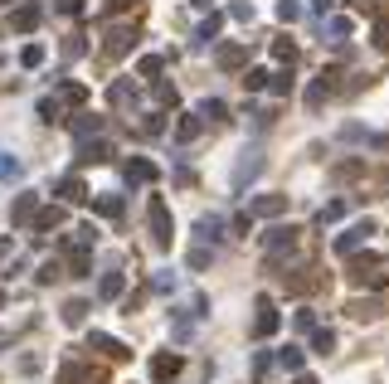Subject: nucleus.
Wrapping results in <instances>:
<instances>
[{
	"mask_svg": "<svg viewBox=\"0 0 389 384\" xmlns=\"http://www.w3.org/2000/svg\"><path fill=\"white\" fill-rule=\"evenodd\" d=\"M331 39H351V20H346V15H331Z\"/></svg>",
	"mask_w": 389,
	"mask_h": 384,
	"instance_id": "obj_44",
	"label": "nucleus"
},
{
	"mask_svg": "<svg viewBox=\"0 0 389 384\" xmlns=\"http://www.w3.org/2000/svg\"><path fill=\"white\" fill-rule=\"evenodd\" d=\"M10 248H15V244H10V239H0V263L10 258Z\"/></svg>",
	"mask_w": 389,
	"mask_h": 384,
	"instance_id": "obj_53",
	"label": "nucleus"
},
{
	"mask_svg": "<svg viewBox=\"0 0 389 384\" xmlns=\"http://www.w3.org/2000/svg\"><path fill=\"white\" fill-rule=\"evenodd\" d=\"M234 234H253V214H249V209L234 214Z\"/></svg>",
	"mask_w": 389,
	"mask_h": 384,
	"instance_id": "obj_47",
	"label": "nucleus"
},
{
	"mask_svg": "<svg viewBox=\"0 0 389 384\" xmlns=\"http://www.w3.org/2000/svg\"><path fill=\"white\" fill-rule=\"evenodd\" d=\"M161 68H166V58H161V54H146V58L137 63V73H141V78H156Z\"/></svg>",
	"mask_w": 389,
	"mask_h": 384,
	"instance_id": "obj_39",
	"label": "nucleus"
},
{
	"mask_svg": "<svg viewBox=\"0 0 389 384\" xmlns=\"http://www.w3.org/2000/svg\"><path fill=\"white\" fill-rule=\"evenodd\" d=\"M346 277H351L356 287H370V292H375V287H385V268H380V258H356Z\"/></svg>",
	"mask_w": 389,
	"mask_h": 384,
	"instance_id": "obj_5",
	"label": "nucleus"
},
{
	"mask_svg": "<svg viewBox=\"0 0 389 384\" xmlns=\"http://www.w3.org/2000/svg\"><path fill=\"white\" fill-rule=\"evenodd\" d=\"M98 132H103V117H98V112H78V122H73V137H78V146H83V141H93Z\"/></svg>",
	"mask_w": 389,
	"mask_h": 384,
	"instance_id": "obj_21",
	"label": "nucleus"
},
{
	"mask_svg": "<svg viewBox=\"0 0 389 384\" xmlns=\"http://www.w3.org/2000/svg\"><path fill=\"white\" fill-rule=\"evenodd\" d=\"M20 63H25V68H39V63H44V44H25V49H20Z\"/></svg>",
	"mask_w": 389,
	"mask_h": 384,
	"instance_id": "obj_40",
	"label": "nucleus"
},
{
	"mask_svg": "<svg viewBox=\"0 0 389 384\" xmlns=\"http://www.w3.org/2000/svg\"><path fill=\"white\" fill-rule=\"evenodd\" d=\"M39 209H44V204H39V194H15V204H10V224H15V229H25V224H34L39 219Z\"/></svg>",
	"mask_w": 389,
	"mask_h": 384,
	"instance_id": "obj_8",
	"label": "nucleus"
},
{
	"mask_svg": "<svg viewBox=\"0 0 389 384\" xmlns=\"http://www.w3.org/2000/svg\"><path fill=\"white\" fill-rule=\"evenodd\" d=\"M292 384H316V380H311V375H297V380H292Z\"/></svg>",
	"mask_w": 389,
	"mask_h": 384,
	"instance_id": "obj_56",
	"label": "nucleus"
},
{
	"mask_svg": "<svg viewBox=\"0 0 389 384\" xmlns=\"http://www.w3.org/2000/svg\"><path fill=\"white\" fill-rule=\"evenodd\" d=\"M39 20H44V5H39V0H25V5L10 15V29H15V34H34Z\"/></svg>",
	"mask_w": 389,
	"mask_h": 384,
	"instance_id": "obj_9",
	"label": "nucleus"
},
{
	"mask_svg": "<svg viewBox=\"0 0 389 384\" xmlns=\"http://www.w3.org/2000/svg\"><path fill=\"white\" fill-rule=\"evenodd\" d=\"M39 117L44 122H68V103L58 93H49V98H39Z\"/></svg>",
	"mask_w": 389,
	"mask_h": 384,
	"instance_id": "obj_22",
	"label": "nucleus"
},
{
	"mask_svg": "<svg viewBox=\"0 0 389 384\" xmlns=\"http://www.w3.org/2000/svg\"><path fill=\"white\" fill-rule=\"evenodd\" d=\"M132 44H137V25H127V20H122V25H108V29H103V54L122 58Z\"/></svg>",
	"mask_w": 389,
	"mask_h": 384,
	"instance_id": "obj_4",
	"label": "nucleus"
},
{
	"mask_svg": "<svg viewBox=\"0 0 389 384\" xmlns=\"http://www.w3.org/2000/svg\"><path fill=\"white\" fill-rule=\"evenodd\" d=\"M214 63H219L224 73H234V68H244V63H249V44H224L219 54H214Z\"/></svg>",
	"mask_w": 389,
	"mask_h": 384,
	"instance_id": "obj_14",
	"label": "nucleus"
},
{
	"mask_svg": "<svg viewBox=\"0 0 389 384\" xmlns=\"http://www.w3.org/2000/svg\"><path fill=\"white\" fill-rule=\"evenodd\" d=\"M219 29H224V15H219V10H209V15H204V25H199V34H194V39H199V44H214V39H219Z\"/></svg>",
	"mask_w": 389,
	"mask_h": 384,
	"instance_id": "obj_24",
	"label": "nucleus"
},
{
	"mask_svg": "<svg viewBox=\"0 0 389 384\" xmlns=\"http://www.w3.org/2000/svg\"><path fill=\"white\" fill-rule=\"evenodd\" d=\"M199 239H204V244L224 239V219H219V214H204V219H199Z\"/></svg>",
	"mask_w": 389,
	"mask_h": 384,
	"instance_id": "obj_30",
	"label": "nucleus"
},
{
	"mask_svg": "<svg viewBox=\"0 0 389 384\" xmlns=\"http://www.w3.org/2000/svg\"><path fill=\"white\" fill-rule=\"evenodd\" d=\"M341 214H346V204H341V199H331V204H321V209H316V229H326V224H336Z\"/></svg>",
	"mask_w": 389,
	"mask_h": 384,
	"instance_id": "obj_32",
	"label": "nucleus"
},
{
	"mask_svg": "<svg viewBox=\"0 0 389 384\" xmlns=\"http://www.w3.org/2000/svg\"><path fill=\"white\" fill-rule=\"evenodd\" d=\"M0 346H10V336H5V331H0Z\"/></svg>",
	"mask_w": 389,
	"mask_h": 384,
	"instance_id": "obj_57",
	"label": "nucleus"
},
{
	"mask_svg": "<svg viewBox=\"0 0 389 384\" xmlns=\"http://www.w3.org/2000/svg\"><path fill=\"white\" fill-rule=\"evenodd\" d=\"M58 98H63L68 108H83V103H88V88H83V83H68V78H63V83H58Z\"/></svg>",
	"mask_w": 389,
	"mask_h": 384,
	"instance_id": "obj_25",
	"label": "nucleus"
},
{
	"mask_svg": "<svg viewBox=\"0 0 389 384\" xmlns=\"http://www.w3.org/2000/svg\"><path fill=\"white\" fill-rule=\"evenodd\" d=\"M98 214L103 219H122V194H103L98 199Z\"/></svg>",
	"mask_w": 389,
	"mask_h": 384,
	"instance_id": "obj_35",
	"label": "nucleus"
},
{
	"mask_svg": "<svg viewBox=\"0 0 389 384\" xmlns=\"http://www.w3.org/2000/svg\"><path fill=\"white\" fill-rule=\"evenodd\" d=\"M199 127H204V117H199V112H185V117L175 122V141H180V146L194 141V137H199Z\"/></svg>",
	"mask_w": 389,
	"mask_h": 384,
	"instance_id": "obj_23",
	"label": "nucleus"
},
{
	"mask_svg": "<svg viewBox=\"0 0 389 384\" xmlns=\"http://www.w3.org/2000/svg\"><path fill=\"white\" fill-rule=\"evenodd\" d=\"M278 20L282 25H297V20H302V5H297V0H278Z\"/></svg>",
	"mask_w": 389,
	"mask_h": 384,
	"instance_id": "obj_38",
	"label": "nucleus"
},
{
	"mask_svg": "<svg viewBox=\"0 0 389 384\" xmlns=\"http://www.w3.org/2000/svg\"><path fill=\"white\" fill-rule=\"evenodd\" d=\"M297 234H302V229H292V224H273V229L263 234V253H268V263H278L282 253H292V248H297Z\"/></svg>",
	"mask_w": 389,
	"mask_h": 384,
	"instance_id": "obj_3",
	"label": "nucleus"
},
{
	"mask_svg": "<svg viewBox=\"0 0 389 384\" xmlns=\"http://www.w3.org/2000/svg\"><path fill=\"white\" fill-rule=\"evenodd\" d=\"M20 175H25V165L15 156H0V180H20Z\"/></svg>",
	"mask_w": 389,
	"mask_h": 384,
	"instance_id": "obj_41",
	"label": "nucleus"
},
{
	"mask_svg": "<svg viewBox=\"0 0 389 384\" xmlns=\"http://www.w3.org/2000/svg\"><path fill=\"white\" fill-rule=\"evenodd\" d=\"M268 93H273V98H287V93H292V73H278V78H273V88H268Z\"/></svg>",
	"mask_w": 389,
	"mask_h": 384,
	"instance_id": "obj_45",
	"label": "nucleus"
},
{
	"mask_svg": "<svg viewBox=\"0 0 389 384\" xmlns=\"http://www.w3.org/2000/svg\"><path fill=\"white\" fill-rule=\"evenodd\" d=\"M253 219H278V214H287V194H258L249 204Z\"/></svg>",
	"mask_w": 389,
	"mask_h": 384,
	"instance_id": "obj_11",
	"label": "nucleus"
},
{
	"mask_svg": "<svg viewBox=\"0 0 389 384\" xmlns=\"http://www.w3.org/2000/svg\"><path fill=\"white\" fill-rule=\"evenodd\" d=\"M180 370H185V360L175 356V351H156V356H151V380L156 384H170Z\"/></svg>",
	"mask_w": 389,
	"mask_h": 384,
	"instance_id": "obj_6",
	"label": "nucleus"
},
{
	"mask_svg": "<svg viewBox=\"0 0 389 384\" xmlns=\"http://www.w3.org/2000/svg\"><path fill=\"white\" fill-rule=\"evenodd\" d=\"M122 175H127V185H156V175H161V170L146 161V156H137V161L122 165Z\"/></svg>",
	"mask_w": 389,
	"mask_h": 384,
	"instance_id": "obj_12",
	"label": "nucleus"
},
{
	"mask_svg": "<svg viewBox=\"0 0 389 384\" xmlns=\"http://www.w3.org/2000/svg\"><path fill=\"white\" fill-rule=\"evenodd\" d=\"M63 219H68V209H63V204H44V209H39V219L29 224V229H34V234H49V229H58Z\"/></svg>",
	"mask_w": 389,
	"mask_h": 384,
	"instance_id": "obj_17",
	"label": "nucleus"
},
{
	"mask_svg": "<svg viewBox=\"0 0 389 384\" xmlns=\"http://www.w3.org/2000/svg\"><path fill=\"white\" fill-rule=\"evenodd\" d=\"M83 49H88V44H83V34H73V39L63 44V54H68V58H78V54H83Z\"/></svg>",
	"mask_w": 389,
	"mask_h": 384,
	"instance_id": "obj_51",
	"label": "nucleus"
},
{
	"mask_svg": "<svg viewBox=\"0 0 389 384\" xmlns=\"http://www.w3.org/2000/svg\"><path fill=\"white\" fill-rule=\"evenodd\" d=\"M346 316H351V321H375V316H380V306H375V302H361V297H356V302L346 306Z\"/></svg>",
	"mask_w": 389,
	"mask_h": 384,
	"instance_id": "obj_31",
	"label": "nucleus"
},
{
	"mask_svg": "<svg viewBox=\"0 0 389 384\" xmlns=\"http://www.w3.org/2000/svg\"><path fill=\"white\" fill-rule=\"evenodd\" d=\"M311 10H316V15H331V10H336V0H311Z\"/></svg>",
	"mask_w": 389,
	"mask_h": 384,
	"instance_id": "obj_52",
	"label": "nucleus"
},
{
	"mask_svg": "<svg viewBox=\"0 0 389 384\" xmlns=\"http://www.w3.org/2000/svg\"><path fill=\"white\" fill-rule=\"evenodd\" d=\"M190 268H194V273L209 268V248H190Z\"/></svg>",
	"mask_w": 389,
	"mask_h": 384,
	"instance_id": "obj_50",
	"label": "nucleus"
},
{
	"mask_svg": "<svg viewBox=\"0 0 389 384\" xmlns=\"http://www.w3.org/2000/svg\"><path fill=\"white\" fill-rule=\"evenodd\" d=\"M278 365H282V370H292V375H302V351H297V346L278 351Z\"/></svg>",
	"mask_w": 389,
	"mask_h": 384,
	"instance_id": "obj_36",
	"label": "nucleus"
},
{
	"mask_svg": "<svg viewBox=\"0 0 389 384\" xmlns=\"http://www.w3.org/2000/svg\"><path fill=\"white\" fill-rule=\"evenodd\" d=\"M146 224H151V244L170 248V239H175V219H170V204L161 199V194H151V204H146Z\"/></svg>",
	"mask_w": 389,
	"mask_h": 384,
	"instance_id": "obj_1",
	"label": "nucleus"
},
{
	"mask_svg": "<svg viewBox=\"0 0 389 384\" xmlns=\"http://www.w3.org/2000/svg\"><path fill=\"white\" fill-rule=\"evenodd\" d=\"M273 58L292 68V63H297V44H292V39H278V44H273Z\"/></svg>",
	"mask_w": 389,
	"mask_h": 384,
	"instance_id": "obj_37",
	"label": "nucleus"
},
{
	"mask_svg": "<svg viewBox=\"0 0 389 384\" xmlns=\"http://www.w3.org/2000/svg\"><path fill=\"white\" fill-rule=\"evenodd\" d=\"M88 268H93V248L88 244H68V273L88 277Z\"/></svg>",
	"mask_w": 389,
	"mask_h": 384,
	"instance_id": "obj_20",
	"label": "nucleus"
},
{
	"mask_svg": "<svg viewBox=\"0 0 389 384\" xmlns=\"http://www.w3.org/2000/svg\"><path fill=\"white\" fill-rule=\"evenodd\" d=\"M88 311H93V306H88L83 297H73V302L63 306V326H83V321H88Z\"/></svg>",
	"mask_w": 389,
	"mask_h": 384,
	"instance_id": "obj_26",
	"label": "nucleus"
},
{
	"mask_svg": "<svg viewBox=\"0 0 389 384\" xmlns=\"http://www.w3.org/2000/svg\"><path fill=\"white\" fill-rule=\"evenodd\" d=\"M190 5H194V10H209V5H214V0H190Z\"/></svg>",
	"mask_w": 389,
	"mask_h": 384,
	"instance_id": "obj_54",
	"label": "nucleus"
},
{
	"mask_svg": "<svg viewBox=\"0 0 389 384\" xmlns=\"http://www.w3.org/2000/svg\"><path fill=\"white\" fill-rule=\"evenodd\" d=\"M370 234H375V224H370V219L351 224V229H346V234L336 239V253H341V258H351V253H356L361 244H370Z\"/></svg>",
	"mask_w": 389,
	"mask_h": 384,
	"instance_id": "obj_7",
	"label": "nucleus"
},
{
	"mask_svg": "<svg viewBox=\"0 0 389 384\" xmlns=\"http://www.w3.org/2000/svg\"><path fill=\"white\" fill-rule=\"evenodd\" d=\"M0 63H5V58H0Z\"/></svg>",
	"mask_w": 389,
	"mask_h": 384,
	"instance_id": "obj_59",
	"label": "nucleus"
},
{
	"mask_svg": "<svg viewBox=\"0 0 389 384\" xmlns=\"http://www.w3.org/2000/svg\"><path fill=\"white\" fill-rule=\"evenodd\" d=\"M346 5H351L356 15H375V10H380V0H346Z\"/></svg>",
	"mask_w": 389,
	"mask_h": 384,
	"instance_id": "obj_49",
	"label": "nucleus"
},
{
	"mask_svg": "<svg viewBox=\"0 0 389 384\" xmlns=\"http://www.w3.org/2000/svg\"><path fill=\"white\" fill-rule=\"evenodd\" d=\"M229 20L249 25V20H253V5H249V0H234V5H229Z\"/></svg>",
	"mask_w": 389,
	"mask_h": 384,
	"instance_id": "obj_42",
	"label": "nucleus"
},
{
	"mask_svg": "<svg viewBox=\"0 0 389 384\" xmlns=\"http://www.w3.org/2000/svg\"><path fill=\"white\" fill-rule=\"evenodd\" d=\"M54 194L63 199V204H83V199H88V185L78 180V175H63V180L54 185Z\"/></svg>",
	"mask_w": 389,
	"mask_h": 384,
	"instance_id": "obj_15",
	"label": "nucleus"
},
{
	"mask_svg": "<svg viewBox=\"0 0 389 384\" xmlns=\"http://www.w3.org/2000/svg\"><path fill=\"white\" fill-rule=\"evenodd\" d=\"M108 5H112V10H127V5H132V0H108Z\"/></svg>",
	"mask_w": 389,
	"mask_h": 384,
	"instance_id": "obj_55",
	"label": "nucleus"
},
{
	"mask_svg": "<svg viewBox=\"0 0 389 384\" xmlns=\"http://www.w3.org/2000/svg\"><path fill=\"white\" fill-rule=\"evenodd\" d=\"M58 15H83V0H54Z\"/></svg>",
	"mask_w": 389,
	"mask_h": 384,
	"instance_id": "obj_48",
	"label": "nucleus"
},
{
	"mask_svg": "<svg viewBox=\"0 0 389 384\" xmlns=\"http://www.w3.org/2000/svg\"><path fill=\"white\" fill-rule=\"evenodd\" d=\"M258 170H263V156H258V151H249L244 161L234 165V190H244V185H249L253 175H258Z\"/></svg>",
	"mask_w": 389,
	"mask_h": 384,
	"instance_id": "obj_16",
	"label": "nucleus"
},
{
	"mask_svg": "<svg viewBox=\"0 0 389 384\" xmlns=\"http://www.w3.org/2000/svg\"><path fill=\"white\" fill-rule=\"evenodd\" d=\"M103 161H112V141L93 137V141H83V146H78V165H103Z\"/></svg>",
	"mask_w": 389,
	"mask_h": 384,
	"instance_id": "obj_13",
	"label": "nucleus"
},
{
	"mask_svg": "<svg viewBox=\"0 0 389 384\" xmlns=\"http://www.w3.org/2000/svg\"><path fill=\"white\" fill-rule=\"evenodd\" d=\"M199 117H204V122H224V117H229V108H224L219 98H204V103H199Z\"/></svg>",
	"mask_w": 389,
	"mask_h": 384,
	"instance_id": "obj_33",
	"label": "nucleus"
},
{
	"mask_svg": "<svg viewBox=\"0 0 389 384\" xmlns=\"http://www.w3.org/2000/svg\"><path fill=\"white\" fill-rule=\"evenodd\" d=\"M98 297H103V302L127 297V273H103V282H98Z\"/></svg>",
	"mask_w": 389,
	"mask_h": 384,
	"instance_id": "obj_18",
	"label": "nucleus"
},
{
	"mask_svg": "<svg viewBox=\"0 0 389 384\" xmlns=\"http://www.w3.org/2000/svg\"><path fill=\"white\" fill-rule=\"evenodd\" d=\"M268 370H273V356L258 351V356H253V380H268Z\"/></svg>",
	"mask_w": 389,
	"mask_h": 384,
	"instance_id": "obj_43",
	"label": "nucleus"
},
{
	"mask_svg": "<svg viewBox=\"0 0 389 384\" xmlns=\"http://www.w3.org/2000/svg\"><path fill=\"white\" fill-rule=\"evenodd\" d=\"M108 103L112 108H137V88L127 78H112V88H108Z\"/></svg>",
	"mask_w": 389,
	"mask_h": 384,
	"instance_id": "obj_19",
	"label": "nucleus"
},
{
	"mask_svg": "<svg viewBox=\"0 0 389 384\" xmlns=\"http://www.w3.org/2000/svg\"><path fill=\"white\" fill-rule=\"evenodd\" d=\"M244 88H249V93H263V88H273V73H268V68H244Z\"/></svg>",
	"mask_w": 389,
	"mask_h": 384,
	"instance_id": "obj_27",
	"label": "nucleus"
},
{
	"mask_svg": "<svg viewBox=\"0 0 389 384\" xmlns=\"http://www.w3.org/2000/svg\"><path fill=\"white\" fill-rule=\"evenodd\" d=\"M151 98H156L161 108H175V103H180V98H175V83H166V78L151 83Z\"/></svg>",
	"mask_w": 389,
	"mask_h": 384,
	"instance_id": "obj_29",
	"label": "nucleus"
},
{
	"mask_svg": "<svg viewBox=\"0 0 389 384\" xmlns=\"http://www.w3.org/2000/svg\"><path fill=\"white\" fill-rule=\"evenodd\" d=\"M311 351H316V356H331V351H336V331L316 326V331H311Z\"/></svg>",
	"mask_w": 389,
	"mask_h": 384,
	"instance_id": "obj_28",
	"label": "nucleus"
},
{
	"mask_svg": "<svg viewBox=\"0 0 389 384\" xmlns=\"http://www.w3.org/2000/svg\"><path fill=\"white\" fill-rule=\"evenodd\" d=\"M361 175H365V161H341L331 170V180H361Z\"/></svg>",
	"mask_w": 389,
	"mask_h": 384,
	"instance_id": "obj_34",
	"label": "nucleus"
},
{
	"mask_svg": "<svg viewBox=\"0 0 389 384\" xmlns=\"http://www.w3.org/2000/svg\"><path fill=\"white\" fill-rule=\"evenodd\" d=\"M88 351H98V356H108V360H127L132 356V346H122L117 336H103V331L88 336Z\"/></svg>",
	"mask_w": 389,
	"mask_h": 384,
	"instance_id": "obj_10",
	"label": "nucleus"
},
{
	"mask_svg": "<svg viewBox=\"0 0 389 384\" xmlns=\"http://www.w3.org/2000/svg\"><path fill=\"white\" fill-rule=\"evenodd\" d=\"M0 5H15V0H0Z\"/></svg>",
	"mask_w": 389,
	"mask_h": 384,
	"instance_id": "obj_58",
	"label": "nucleus"
},
{
	"mask_svg": "<svg viewBox=\"0 0 389 384\" xmlns=\"http://www.w3.org/2000/svg\"><path fill=\"white\" fill-rule=\"evenodd\" d=\"M58 273H63V268H58V258H49V263H39V273H34V277H39V282H54Z\"/></svg>",
	"mask_w": 389,
	"mask_h": 384,
	"instance_id": "obj_46",
	"label": "nucleus"
},
{
	"mask_svg": "<svg viewBox=\"0 0 389 384\" xmlns=\"http://www.w3.org/2000/svg\"><path fill=\"white\" fill-rule=\"evenodd\" d=\"M278 331H282L278 302H273V297H258V302H253V336H258V341H268V336H278Z\"/></svg>",
	"mask_w": 389,
	"mask_h": 384,
	"instance_id": "obj_2",
	"label": "nucleus"
}]
</instances>
